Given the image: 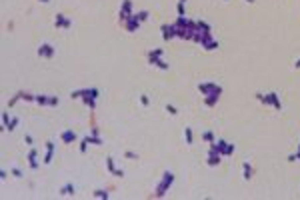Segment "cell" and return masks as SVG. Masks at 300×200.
Wrapping results in <instances>:
<instances>
[{"label":"cell","mask_w":300,"mask_h":200,"mask_svg":"<svg viewBox=\"0 0 300 200\" xmlns=\"http://www.w3.org/2000/svg\"><path fill=\"white\" fill-rule=\"evenodd\" d=\"M96 98H98V88H82V102L86 104L90 110L96 108Z\"/></svg>","instance_id":"1"},{"label":"cell","mask_w":300,"mask_h":200,"mask_svg":"<svg viewBox=\"0 0 300 200\" xmlns=\"http://www.w3.org/2000/svg\"><path fill=\"white\" fill-rule=\"evenodd\" d=\"M172 182H174V174L170 172V170H166L164 176H162V180H160V184H158L156 190H154V194H156V196H164L166 190H168V186H170Z\"/></svg>","instance_id":"2"},{"label":"cell","mask_w":300,"mask_h":200,"mask_svg":"<svg viewBox=\"0 0 300 200\" xmlns=\"http://www.w3.org/2000/svg\"><path fill=\"white\" fill-rule=\"evenodd\" d=\"M198 90L204 94V96H220V94H222V86H218V84H214V82L198 84Z\"/></svg>","instance_id":"3"},{"label":"cell","mask_w":300,"mask_h":200,"mask_svg":"<svg viewBox=\"0 0 300 200\" xmlns=\"http://www.w3.org/2000/svg\"><path fill=\"white\" fill-rule=\"evenodd\" d=\"M38 56H40V58H52V56H54V46L48 44V42L40 44L38 46Z\"/></svg>","instance_id":"4"},{"label":"cell","mask_w":300,"mask_h":200,"mask_svg":"<svg viewBox=\"0 0 300 200\" xmlns=\"http://www.w3.org/2000/svg\"><path fill=\"white\" fill-rule=\"evenodd\" d=\"M54 26H56V28H62V30H68V28L72 26V22H70V18H66L64 14H56Z\"/></svg>","instance_id":"5"},{"label":"cell","mask_w":300,"mask_h":200,"mask_svg":"<svg viewBox=\"0 0 300 200\" xmlns=\"http://www.w3.org/2000/svg\"><path fill=\"white\" fill-rule=\"evenodd\" d=\"M36 102L40 104V106H56V104H58V98H56V96H42V94H38Z\"/></svg>","instance_id":"6"},{"label":"cell","mask_w":300,"mask_h":200,"mask_svg":"<svg viewBox=\"0 0 300 200\" xmlns=\"http://www.w3.org/2000/svg\"><path fill=\"white\" fill-rule=\"evenodd\" d=\"M262 102L264 104H268V106H274L276 110H280V102H278V94L276 92H270V94H264V98H262Z\"/></svg>","instance_id":"7"},{"label":"cell","mask_w":300,"mask_h":200,"mask_svg":"<svg viewBox=\"0 0 300 200\" xmlns=\"http://www.w3.org/2000/svg\"><path fill=\"white\" fill-rule=\"evenodd\" d=\"M128 16H132V0H124L120 6V20L124 22Z\"/></svg>","instance_id":"8"},{"label":"cell","mask_w":300,"mask_h":200,"mask_svg":"<svg viewBox=\"0 0 300 200\" xmlns=\"http://www.w3.org/2000/svg\"><path fill=\"white\" fill-rule=\"evenodd\" d=\"M122 26H124L128 32H136V30H138V26H140V22H138L134 16H128L126 20L122 22Z\"/></svg>","instance_id":"9"},{"label":"cell","mask_w":300,"mask_h":200,"mask_svg":"<svg viewBox=\"0 0 300 200\" xmlns=\"http://www.w3.org/2000/svg\"><path fill=\"white\" fill-rule=\"evenodd\" d=\"M60 140H62L64 144H70V142L76 140V132H74V130H64V132H60Z\"/></svg>","instance_id":"10"},{"label":"cell","mask_w":300,"mask_h":200,"mask_svg":"<svg viewBox=\"0 0 300 200\" xmlns=\"http://www.w3.org/2000/svg\"><path fill=\"white\" fill-rule=\"evenodd\" d=\"M52 154H54V142L48 140V142H46V156H44V160H42V162H44V164H50V162H52Z\"/></svg>","instance_id":"11"},{"label":"cell","mask_w":300,"mask_h":200,"mask_svg":"<svg viewBox=\"0 0 300 200\" xmlns=\"http://www.w3.org/2000/svg\"><path fill=\"white\" fill-rule=\"evenodd\" d=\"M60 194H62V196H74V194H76L74 184L70 182V184H66V186H62V188H60Z\"/></svg>","instance_id":"12"},{"label":"cell","mask_w":300,"mask_h":200,"mask_svg":"<svg viewBox=\"0 0 300 200\" xmlns=\"http://www.w3.org/2000/svg\"><path fill=\"white\" fill-rule=\"evenodd\" d=\"M86 140H88V144L102 146V138H100V136H96V134H90V136H86Z\"/></svg>","instance_id":"13"},{"label":"cell","mask_w":300,"mask_h":200,"mask_svg":"<svg viewBox=\"0 0 300 200\" xmlns=\"http://www.w3.org/2000/svg\"><path fill=\"white\" fill-rule=\"evenodd\" d=\"M242 166H244V180H250V178H252V172H254V170H252V166H250V162L246 160Z\"/></svg>","instance_id":"14"},{"label":"cell","mask_w":300,"mask_h":200,"mask_svg":"<svg viewBox=\"0 0 300 200\" xmlns=\"http://www.w3.org/2000/svg\"><path fill=\"white\" fill-rule=\"evenodd\" d=\"M132 16H134L138 22H144L146 18H148V10H142V12H134V14H132Z\"/></svg>","instance_id":"15"},{"label":"cell","mask_w":300,"mask_h":200,"mask_svg":"<svg viewBox=\"0 0 300 200\" xmlns=\"http://www.w3.org/2000/svg\"><path fill=\"white\" fill-rule=\"evenodd\" d=\"M160 56H162V50H150L148 52V62H152V60H156V58H160Z\"/></svg>","instance_id":"16"},{"label":"cell","mask_w":300,"mask_h":200,"mask_svg":"<svg viewBox=\"0 0 300 200\" xmlns=\"http://www.w3.org/2000/svg\"><path fill=\"white\" fill-rule=\"evenodd\" d=\"M152 66H158V68L160 70H168V64H166L164 62V60H160V58H156V60H152V62H150Z\"/></svg>","instance_id":"17"},{"label":"cell","mask_w":300,"mask_h":200,"mask_svg":"<svg viewBox=\"0 0 300 200\" xmlns=\"http://www.w3.org/2000/svg\"><path fill=\"white\" fill-rule=\"evenodd\" d=\"M218 100H220V96H204V104L206 106H214Z\"/></svg>","instance_id":"18"},{"label":"cell","mask_w":300,"mask_h":200,"mask_svg":"<svg viewBox=\"0 0 300 200\" xmlns=\"http://www.w3.org/2000/svg\"><path fill=\"white\" fill-rule=\"evenodd\" d=\"M192 138H194L192 136V128L186 126V128H184V140H186V144H192Z\"/></svg>","instance_id":"19"},{"label":"cell","mask_w":300,"mask_h":200,"mask_svg":"<svg viewBox=\"0 0 300 200\" xmlns=\"http://www.w3.org/2000/svg\"><path fill=\"white\" fill-rule=\"evenodd\" d=\"M94 198H110V192L108 190H96V192H92Z\"/></svg>","instance_id":"20"},{"label":"cell","mask_w":300,"mask_h":200,"mask_svg":"<svg viewBox=\"0 0 300 200\" xmlns=\"http://www.w3.org/2000/svg\"><path fill=\"white\" fill-rule=\"evenodd\" d=\"M202 140H204V142H208V144H212V142H214V134H212L210 130L202 132Z\"/></svg>","instance_id":"21"},{"label":"cell","mask_w":300,"mask_h":200,"mask_svg":"<svg viewBox=\"0 0 300 200\" xmlns=\"http://www.w3.org/2000/svg\"><path fill=\"white\" fill-rule=\"evenodd\" d=\"M16 126H18V118H16V116H12V118H10V122L6 124V128H4V130H14Z\"/></svg>","instance_id":"22"},{"label":"cell","mask_w":300,"mask_h":200,"mask_svg":"<svg viewBox=\"0 0 300 200\" xmlns=\"http://www.w3.org/2000/svg\"><path fill=\"white\" fill-rule=\"evenodd\" d=\"M106 170H108V172H114V170H116V166H114V158H110V156L106 158Z\"/></svg>","instance_id":"23"},{"label":"cell","mask_w":300,"mask_h":200,"mask_svg":"<svg viewBox=\"0 0 300 200\" xmlns=\"http://www.w3.org/2000/svg\"><path fill=\"white\" fill-rule=\"evenodd\" d=\"M166 112H168V114H172V116H176V114H178V110H176V106H172V104H166Z\"/></svg>","instance_id":"24"},{"label":"cell","mask_w":300,"mask_h":200,"mask_svg":"<svg viewBox=\"0 0 300 200\" xmlns=\"http://www.w3.org/2000/svg\"><path fill=\"white\" fill-rule=\"evenodd\" d=\"M36 156H38V152L30 146V152H28V162H30V160H36Z\"/></svg>","instance_id":"25"},{"label":"cell","mask_w":300,"mask_h":200,"mask_svg":"<svg viewBox=\"0 0 300 200\" xmlns=\"http://www.w3.org/2000/svg\"><path fill=\"white\" fill-rule=\"evenodd\" d=\"M10 172H12V176H14V178H22V170H20V168H16V166H14V168L10 170Z\"/></svg>","instance_id":"26"},{"label":"cell","mask_w":300,"mask_h":200,"mask_svg":"<svg viewBox=\"0 0 300 200\" xmlns=\"http://www.w3.org/2000/svg\"><path fill=\"white\" fill-rule=\"evenodd\" d=\"M124 156H126V158H130V160H136V158H138V154H136V152H132V150H126Z\"/></svg>","instance_id":"27"},{"label":"cell","mask_w":300,"mask_h":200,"mask_svg":"<svg viewBox=\"0 0 300 200\" xmlns=\"http://www.w3.org/2000/svg\"><path fill=\"white\" fill-rule=\"evenodd\" d=\"M8 122H10V114H8V112H4V114H2V126L6 128V124H8Z\"/></svg>","instance_id":"28"},{"label":"cell","mask_w":300,"mask_h":200,"mask_svg":"<svg viewBox=\"0 0 300 200\" xmlns=\"http://www.w3.org/2000/svg\"><path fill=\"white\" fill-rule=\"evenodd\" d=\"M70 98H82V90H72V92H70Z\"/></svg>","instance_id":"29"},{"label":"cell","mask_w":300,"mask_h":200,"mask_svg":"<svg viewBox=\"0 0 300 200\" xmlns=\"http://www.w3.org/2000/svg\"><path fill=\"white\" fill-rule=\"evenodd\" d=\"M86 148H88V140L84 138V140L80 142V152H86Z\"/></svg>","instance_id":"30"},{"label":"cell","mask_w":300,"mask_h":200,"mask_svg":"<svg viewBox=\"0 0 300 200\" xmlns=\"http://www.w3.org/2000/svg\"><path fill=\"white\" fill-rule=\"evenodd\" d=\"M24 142H26V146H28V148H30V146H32V142H34V140H32V136H30V134H26V136H24Z\"/></svg>","instance_id":"31"},{"label":"cell","mask_w":300,"mask_h":200,"mask_svg":"<svg viewBox=\"0 0 300 200\" xmlns=\"http://www.w3.org/2000/svg\"><path fill=\"white\" fill-rule=\"evenodd\" d=\"M140 102L144 104V106H148V96H146V94H142V96H140Z\"/></svg>","instance_id":"32"},{"label":"cell","mask_w":300,"mask_h":200,"mask_svg":"<svg viewBox=\"0 0 300 200\" xmlns=\"http://www.w3.org/2000/svg\"><path fill=\"white\" fill-rule=\"evenodd\" d=\"M112 174H114V176H118V178H122V176H124V170H118V168H116Z\"/></svg>","instance_id":"33"},{"label":"cell","mask_w":300,"mask_h":200,"mask_svg":"<svg viewBox=\"0 0 300 200\" xmlns=\"http://www.w3.org/2000/svg\"><path fill=\"white\" fill-rule=\"evenodd\" d=\"M30 168H32V170L38 168V162H36V160H30Z\"/></svg>","instance_id":"34"},{"label":"cell","mask_w":300,"mask_h":200,"mask_svg":"<svg viewBox=\"0 0 300 200\" xmlns=\"http://www.w3.org/2000/svg\"><path fill=\"white\" fill-rule=\"evenodd\" d=\"M294 68H300V58L296 60V62H294Z\"/></svg>","instance_id":"35"},{"label":"cell","mask_w":300,"mask_h":200,"mask_svg":"<svg viewBox=\"0 0 300 200\" xmlns=\"http://www.w3.org/2000/svg\"><path fill=\"white\" fill-rule=\"evenodd\" d=\"M38 2H50V0H38Z\"/></svg>","instance_id":"36"},{"label":"cell","mask_w":300,"mask_h":200,"mask_svg":"<svg viewBox=\"0 0 300 200\" xmlns=\"http://www.w3.org/2000/svg\"><path fill=\"white\" fill-rule=\"evenodd\" d=\"M244 2H254V0H244Z\"/></svg>","instance_id":"37"},{"label":"cell","mask_w":300,"mask_h":200,"mask_svg":"<svg viewBox=\"0 0 300 200\" xmlns=\"http://www.w3.org/2000/svg\"><path fill=\"white\" fill-rule=\"evenodd\" d=\"M226 2H228V0H226Z\"/></svg>","instance_id":"38"}]
</instances>
